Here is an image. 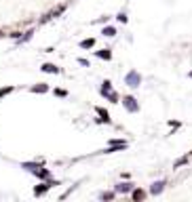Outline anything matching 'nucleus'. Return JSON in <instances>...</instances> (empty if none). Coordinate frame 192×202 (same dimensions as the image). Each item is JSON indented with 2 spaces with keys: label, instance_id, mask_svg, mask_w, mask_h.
I'll list each match as a JSON object with an SVG mask.
<instances>
[{
  "label": "nucleus",
  "instance_id": "f257e3e1",
  "mask_svg": "<svg viewBox=\"0 0 192 202\" xmlns=\"http://www.w3.org/2000/svg\"><path fill=\"white\" fill-rule=\"evenodd\" d=\"M23 168H28V171H32L34 175H38V177H42V179H49V171H45L40 164H30V162H25L23 164Z\"/></svg>",
  "mask_w": 192,
  "mask_h": 202
},
{
  "label": "nucleus",
  "instance_id": "f03ea898",
  "mask_svg": "<svg viewBox=\"0 0 192 202\" xmlns=\"http://www.w3.org/2000/svg\"><path fill=\"white\" fill-rule=\"evenodd\" d=\"M127 84H129V86H140V74H137V72L127 74Z\"/></svg>",
  "mask_w": 192,
  "mask_h": 202
},
{
  "label": "nucleus",
  "instance_id": "7ed1b4c3",
  "mask_svg": "<svg viewBox=\"0 0 192 202\" xmlns=\"http://www.w3.org/2000/svg\"><path fill=\"white\" fill-rule=\"evenodd\" d=\"M125 108L131 110V112H137V103H135V99H133V97H127V99H125Z\"/></svg>",
  "mask_w": 192,
  "mask_h": 202
},
{
  "label": "nucleus",
  "instance_id": "20e7f679",
  "mask_svg": "<svg viewBox=\"0 0 192 202\" xmlns=\"http://www.w3.org/2000/svg\"><path fill=\"white\" fill-rule=\"evenodd\" d=\"M163 187H165V181H156V183L152 185V194H160Z\"/></svg>",
  "mask_w": 192,
  "mask_h": 202
},
{
  "label": "nucleus",
  "instance_id": "39448f33",
  "mask_svg": "<svg viewBox=\"0 0 192 202\" xmlns=\"http://www.w3.org/2000/svg\"><path fill=\"white\" fill-rule=\"evenodd\" d=\"M40 70H42V72H51V74H57V72H59V70H57V68H55L53 63H45V65H42Z\"/></svg>",
  "mask_w": 192,
  "mask_h": 202
},
{
  "label": "nucleus",
  "instance_id": "423d86ee",
  "mask_svg": "<svg viewBox=\"0 0 192 202\" xmlns=\"http://www.w3.org/2000/svg\"><path fill=\"white\" fill-rule=\"evenodd\" d=\"M49 187H53V183H45V185H38L36 187V196H40V194H45Z\"/></svg>",
  "mask_w": 192,
  "mask_h": 202
},
{
  "label": "nucleus",
  "instance_id": "0eeeda50",
  "mask_svg": "<svg viewBox=\"0 0 192 202\" xmlns=\"http://www.w3.org/2000/svg\"><path fill=\"white\" fill-rule=\"evenodd\" d=\"M49 86L47 84H36V86H32V88H30V91H32V93H45V91H47Z\"/></svg>",
  "mask_w": 192,
  "mask_h": 202
},
{
  "label": "nucleus",
  "instance_id": "6e6552de",
  "mask_svg": "<svg viewBox=\"0 0 192 202\" xmlns=\"http://www.w3.org/2000/svg\"><path fill=\"white\" fill-rule=\"evenodd\" d=\"M144 192H142V190H135V192H133V200H144Z\"/></svg>",
  "mask_w": 192,
  "mask_h": 202
},
{
  "label": "nucleus",
  "instance_id": "1a4fd4ad",
  "mask_svg": "<svg viewBox=\"0 0 192 202\" xmlns=\"http://www.w3.org/2000/svg\"><path fill=\"white\" fill-rule=\"evenodd\" d=\"M116 190H118V192H129V190H131V185H129V183H120Z\"/></svg>",
  "mask_w": 192,
  "mask_h": 202
},
{
  "label": "nucleus",
  "instance_id": "9d476101",
  "mask_svg": "<svg viewBox=\"0 0 192 202\" xmlns=\"http://www.w3.org/2000/svg\"><path fill=\"white\" fill-rule=\"evenodd\" d=\"M97 55H99L101 59H110V51H97Z\"/></svg>",
  "mask_w": 192,
  "mask_h": 202
},
{
  "label": "nucleus",
  "instance_id": "9b49d317",
  "mask_svg": "<svg viewBox=\"0 0 192 202\" xmlns=\"http://www.w3.org/2000/svg\"><path fill=\"white\" fill-rule=\"evenodd\" d=\"M11 91H15V88H13V86H6V88H2V91H0V99H2L4 95H8Z\"/></svg>",
  "mask_w": 192,
  "mask_h": 202
},
{
  "label": "nucleus",
  "instance_id": "f8f14e48",
  "mask_svg": "<svg viewBox=\"0 0 192 202\" xmlns=\"http://www.w3.org/2000/svg\"><path fill=\"white\" fill-rule=\"evenodd\" d=\"M97 112H99V116H101V120H110V118H108V112H106V110H101V108H99V110H97Z\"/></svg>",
  "mask_w": 192,
  "mask_h": 202
},
{
  "label": "nucleus",
  "instance_id": "ddd939ff",
  "mask_svg": "<svg viewBox=\"0 0 192 202\" xmlns=\"http://www.w3.org/2000/svg\"><path fill=\"white\" fill-rule=\"evenodd\" d=\"M93 44H95V42H93V38H89V40H85V42H83V48H91Z\"/></svg>",
  "mask_w": 192,
  "mask_h": 202
},
{
  "label": "nucleus",
  "instance_id": "4468645a",
  "mask_svg": "<svg viewBox=\"0 0 192 202\" xmlns=\"http://www.w3.org/2000/svg\"><path fill=\"white\" fill-rule=\"evenodd\" d=\"M103 34H106V36H114L116 32H114V28H106V30H103Z\"/></svg>",
  "mask_w": 192,
  "mask_h": 202
},
{
  "label": "nucleus",
  "instance_id": "2eb2a0df",
  "mask_svg": "<svg viewBox=\"0 0 192 202\" xmlns=\"http://www.w3.org/2000/svg\"><path fill=\"white\" fill-rule=\"evenodd\" d=\"M55 95H57V97H66V91H61V88H57V91H55Z\"/></svg>",
  "mask_w": 192,
  "mask_h": 202
},
{
  "label": "nucleus",
  "instance_id": "dca6fc26",
  "mask_svg": "<svg viewBox=\"0 0 192 202\" xmlns=\"http://www.w3.org/2000/svg\"><path fill=\"white\" fill-rule=\"evenodd\" d=\"M190 76H192V74H190Z\"/></svg>",
  "mask_w": 192,
  "mask_h": 202
}]
</instances>
